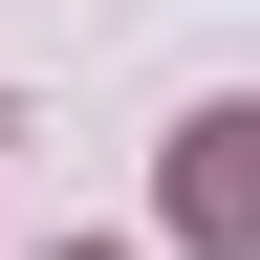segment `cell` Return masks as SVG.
<instances>
[{"label": "cell", "mask_w": 260, "mask_h": 260, "mask_svg": "<svg viewBox=\"0 0 260 260\" xmlns=\"http://www.w3.org/2000/svg\"><path fill=\"white\" fill-rule=\"evenodd\" d=\"M174 239L260 260V109H195V130H174Z\"/></svg>", "instance_id": "cell-1"}]
</instances>
